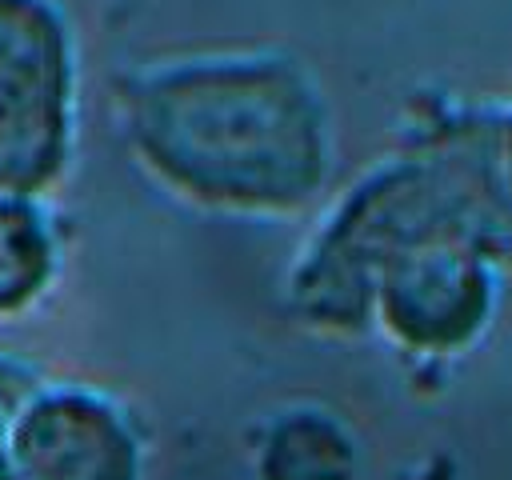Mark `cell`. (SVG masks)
<instances>
[{"instance_id":"cell-2","label":"cell","mask_w":512,"mask_h":480,"mask_svg":"<svg viewBox=\"0 0 512 480\" xmlns=\"http://www.w3.org/2000/svg\"><path fill=\"white\" fill-rule=\"evenodd\" d=\"M508 244L488 228H440L396 248L368 280L364 324L416 356H460L504 300Z\"/></svg>"},{"instance_id":"cell-3","label":"cell","mask_w":512,"mask_h":480,"mask_svg":"<svg viewBox=\"0 0 512 480\" xmlns=\"http://www.w3.org/2000/svg\"><path fill=\"white\" fill-rule=\"evenodd\" d=\"M76 68L44 0H0V196H40L72 148Z\"/></svg>"},{"instance_id":"cell-8","label":"cell","mask_w":512,"mask_h":480,"mask_svg":"<svg viewBox=\"0 0 512 480\" xmlns=\"http://www.w3.org/2000/svg\"><path fill=\"white\" fill-rule=\"evenodd\" d=\"M0 480H12V468H8V448H4V416H0Z\"/></svg>"},{"instance_id":"cell-7","label":"cell","mask_w":512,"mask_h":480,"mask_svg":"<svg viewBox=\"0 0 512 480\" xmlns=\"http://www.w3.org/2000/svg\"><path fill=\"white\" fill-rule=\"evenodd\" d=\"M488 164H492L496 200H500L504 220H508V228H512V116L488 136Z\"/></svg>"},{"instance_id":"cell-5","label":"cell","mask_w":512,"mask_h":480,"mask_svg":"<svg viewBox=\"0 0 512 480\" xmlns=\"http://www.w3.org/2000/svg\"><path fill=\"white\" fill-rule=\"evenodd\" d=\"M248 468L252 480H360L364 444L340 412L300 400L256 424Z\"/></svg>"},{"instance_id":"cell-4","label":"cell","mask_w":512,"mask_h":480,"mask_svg":"<svg viewBox=\"0 0 512 480\" xmlns=\"http://www.w3.org/2000/svg\"><path fill=\"white\" fill-rule=\"evenodd\" d=\"M12 480H148V448L112 396L84 384H36L4 420Z\"/></svg>"},{"instance_id":"cell-6","label":"cell","mask_w":512,"mask_h":480,"mask_svg":"<svg viewBox=\"0 0 512 480\" xmlns=\"http://www.w3.org/2000/svg\"><path fill=\"white\" fill-rule=\"evenodd\" d=\"M60 272V240L36 196H0V316L36 308Z\"/></svg>"},{"instance_id":"cell-1","label":"cell","mask_w":512,"mask_h":480,"mask_svg":"<svg viewBox=\"0 0 512 480\" xmlns=\"http://www.w3.org/2000/svg\"><path fill=\"white\" fill-rule=\"evenodd\" d=\"M136 164L176 200L220 216H292L332 172V116L312 72L284 52L160 60L120 88Z\"/></svg>"}]
</instances>
